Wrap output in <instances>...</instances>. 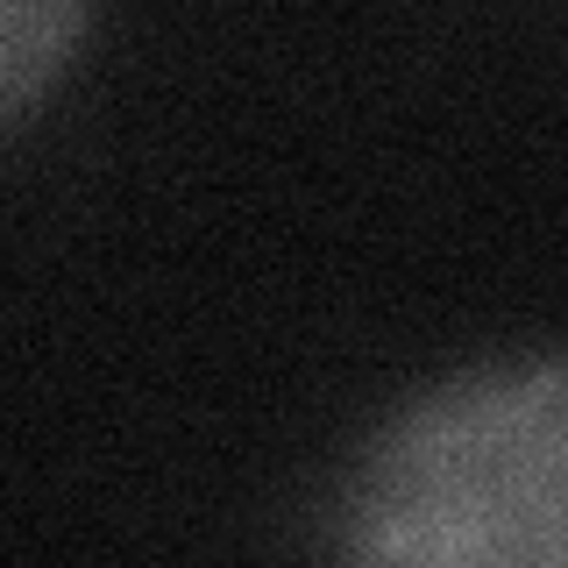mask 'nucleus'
Wrapping results in <instances>:
<instances>
[{
    "label": "nucleus",
    "instance_id": "nucleus-2",
    "mask_svg": "<svg viewBox=\"0 0 568 568\" xmlns=\"http://www.w3.org/2000/svg\"><path fill=\"white\" fill-rule=\"evenodd\" d=\"M85 22L93 0H0V129H14L71 71Z\"/></svg>",
    "mask_w": 568,
    "mask_h": 568
},
{
    "label": "nucleus",
    "instance_id": "nucleus-1",
    "mask_svg": "<svg viewBox=\"0 0 568 568\" xmlns=\"http://www.w3.org/2000/svg\"><path fill=\"white\" fill-rule=\"evenodd\" d=\"M334 547L369 568H568V355L405 398L355 455Z\"/></svg>",
    "mask_w": 568,
    "mask_h": 568
}]
</instances>
